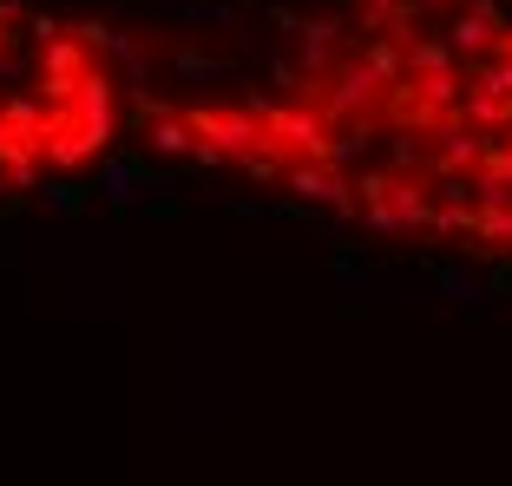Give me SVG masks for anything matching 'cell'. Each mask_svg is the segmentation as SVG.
<instances>
[{
    "label": "cell",
    "instance_id": "6da1fadb",
    "mask_svg": "<svg viewBox=\"0 0 512 486\" xmlns=\"http://www.w3.org/2000/svg\"><path fill=\"white\" fill-rule=\"evenodd\" d=\"M106 138H112V79L99 66L66 106H46V158L53 165H86V158H99Z\"/></svg>",
    "mask_w": 512,
    "mask_h": 486
},
{
    "label": "cell",
    "instance_id": "3957f363",
    "mask_svg": "<svg viewBox=\"0 0 512 486\" xmlns=\"http://www.w3.org/2000/svg\"><path fill=\"white\" fill-rule=\"evenodd\" d=\"M0 46H7V7H0Z\"/></svg>",
    "mask_w": 512,
    "mask_h": 486
},
{
    "label": "cell",
    "instance_id": "7a4b0ae2",
    "mask_svg": "<svg viewBox=\"0 0 512 486\" xmlns=\"http://www.w3.org/2000/svg\"><path fill=\"white\" fill-rule=\"evenodd\" d=\"M283 184L296 191V198H316V204H342V211H355V198H348V184L335 165H289Z\"/></svg>",
    "mask_w": 512,
    "mask_h": 486
}]
</instances>
